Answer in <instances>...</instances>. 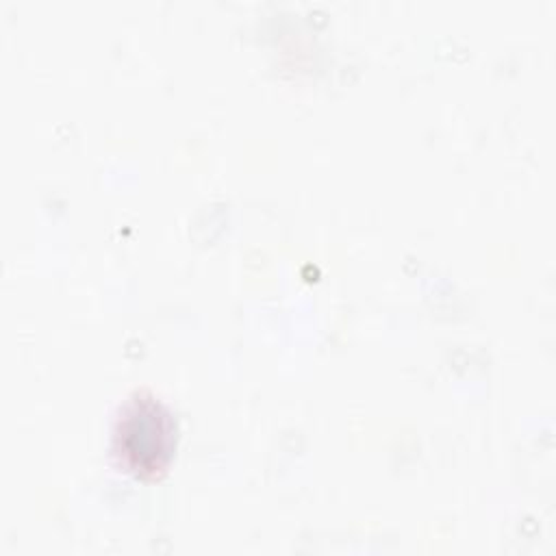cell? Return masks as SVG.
<instances>
[{
  "label": "cell",
  "instance_id": "1",
  "mask_svg": "<svg viewBox=\"0 0 556 556\" xmlns=\"http://www.w3.org/2000/svg\"><path fill=\"white\" fill-rule=\"evenodd\" d=\"M176 421L172 410L150 391H135L119 408L111 452L117 465L139 480H159L174 456Z\"/></svg>",
  "mask_w": 556,
  "mask_h": 556
}]
</instances>
